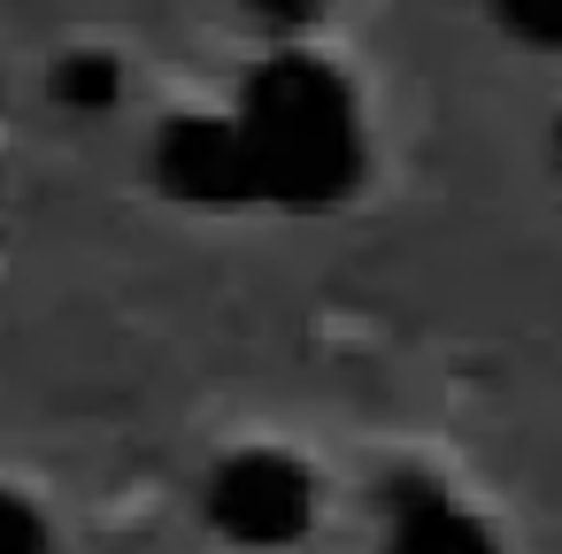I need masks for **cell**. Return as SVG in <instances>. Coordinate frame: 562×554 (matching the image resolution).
<instances>
[{
	"instance_id": "obj_1",
	"label": "cell",
	"mask_w": 562,
	"mask_h": 554,
	"mask_svg": "<svg viewBox=\"0 0 562 554\" xmlns=\"http://www.w3.org/2000/svg\"><path fill=\"white\" fill-rule=\"evenodd\" d=\"M239 139L255 162V201L285 208H331L362 178V109L355 86L316 55H270L247 78Z\"/></svg>"
},
{
	"instance_id": "obj_2",
	"label": "cell",
	"mask_w": 562,
	"mask_h": 554,
	"mask_svg": "<svg viewBox=\"0 0 562 554\" xmlns=\"http://www.w3.org/2000/svg\"><path fill=\"white\" fill-rule=\"evenodd\" d=\"M201 508L239 546H285V539H301L316 523V477L278 446H239V454H224L209 470Z\"/></svg>"
},
{
	"instance_id": "obj_3",
	"label": "cell",
	"mask_w": 562,
	"mask_h": 554,
	"mask_svg": "<svg viewBox=\"0 0 562 554\" xmlns=\"http://www.w3.org/2000/svg\"><path fill=\"white\" fill-rule=\"evenodd\" d=\"M155 185L170 201H193V208L255 201V162H247L239 124L232 116H170L155 132Z\"/></svg>"
},
{
	"instance_id": "obj_4",
	"label": "cell",
	"mask_w": 562,
	"mask_h": 554,
	"mask_svg": "<svg viewBox=\"0 0 562 554\" xmlns=\"http://www.w3.org/2000/svg\"><path fill=\"white\" fill-rule=\"evenodd\" d=\"M385 554H501V546L454 493H439L424 477H401L385 493Z\"/></svg>"
},
{
	"instance_id": "obj_5",
	"label": "cell",
	"mask_w": 562,
	"mask_h": 554,
	"mask_svg": "<svg viewBox=\"0 0 562 554\" xmlns=\"http://www.w3.org/2000/svg\"><path fill=\"white\" fill-rule=\"evenodd\" d=\"M47 93H55L70 116H109V109L124 101V70H116L109 55H93V47H86V55H63V63H55Z\"/></svg>"
},
{
	"instance_id": "obj_6",
	"label": "cell",
	"mask_w": 562,
	"mask_h": 554,
	"mask_svg": "<svg viewBox=\"0 0 562 554\" xmlns=\"http://www.w3.org/2000/svg\"><path fill=\"white\" fill-rule=\"evenodd\" d=\"M493 16L516 47H539V55H562V0H493Z\"/></svg>"
},
{
	"instance_id": "obj_7",
	"label": "cell",
	"mask_w": 562,
	"mask_h": 554,
	"mask_svg": "<svg viewBox=\"0 0 562 554\" xmlns=\"http://www.w3.org/2000/svg\"><path fill=\"white\" fill-rule=\"evenodd\" d=\"M0 554H55L47 516H40L24 493H0Z\"/></svg>"
},
{
	"instance_id": "obj_8",
	"label": "cell",
	"mask_w": 562,
	"mask_h": 554,
	"mask_svg": "<svg viewBox=\"0 0 562 554\" xmlns=\"http://www.w3.org/2000/svg\"><path fill=\"white\" fill-rule=\"evenodd\" d=\"M247 16H255L262 32H308V24L324 16V0H247Z\"/></svg>"
},
{
	"instance_id": "obj_9",
	"label": "cell",
	"mask_w": 562,
	"mask_h": 554,
	"mask_svg": "<svg viewBox=\"0 0 562 554\" xmlns=\"http://www.w3.org/2000/svg\"><path fill=\"white\" fill-rule=\"evenodd\" d=\"M554 162H562V124H554Z\"/></svg>"
}]
</instances>
